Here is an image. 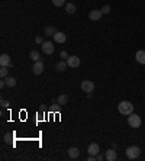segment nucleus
Segmentation results:
<instances>
[{"label": "nucleus", "mask_w": 145, "mask_h": 161, "mask_svg": "<svg viewBox=\"0 0 145 161\" xmlns=\"http://www.w3.org/2000/svg\"><path fill=\"white\" fill-rule=\"evenodd\" d=\"M41 48H42V51H44V54H46V55H51L52 52L55 51L54 42H51V41H45V42H42Z\"/></svg>", "instance_id": "nucleus-4"}, {"label": "nucleus", "mask_w": 145, "mask_h": 161, "mask_svg": "<svg viewBox=\"0 0 145 161\" xmlns=\"http://www.w3.org/2000/svg\"><path fill=\"white\" fill-rule=\"evenodd\" d=\"M7 68L9 67H2L0 68V77H2V78H6V77H7Z\"/></svg>", "instance_id": "nucleus-21"}, {"label": "nucleus", "mask_w": 145, "mask_h": 161, "mask_svg": "<svg viewBox=\"0 0 145 161\" xmlns=\"http://www.w3.org/2000/svg\"><path fill=\"white\" fill-rule=\"evenodd\" d=\"M52 4L57 6V7H61V6L65 4V0H52Z\"/></svg>", "instance_id": "nucleus-22"}, {"label": "nucleus", "mask_w": 145, "mask_h": 161, "mask_svg": "<svg viewBox=\"0 0 145 161\" xmlns=\"http://www.w3.org/2000/svg\"><path fill=\"white\" fill-rule=\"evenodd\" d=\"M135 58H137V63L138 64H144V65H145V51H144V50H139V51H137V54H135Z\"/></svg>", "instance_id": "nucleus-14"}, {"label": "nucleus", "mask_w": 145, "mask_h": 161, "mask_svg": "<svg viewBox=\"0 0 145 161\" xmlns=\"http://www.w3.org/2000/svg\"><path fill=\"white\" fill-rule=\"evenodd\" d=\"M55 34H57V29H55L54 26H46L45 28V35H48V36H54Z\"/></svg>", "instance_id": "nucleus-19"}, {"label": "nucleus", "mask_w": 145, "mask_h": 161, "mask_svg": "<svg viewBox=\"0 0 145 161\" xmlns=\"http://www.w3.org/2000/svg\"><path fill=\"white\" fill-rule=\"evenodd\" d=\"M32 73L35 76H39V74L44 73V63H42L41 59H39V61H35V64H33V67H32Z\"/></svg>", "instance_id": "nucleus-7"}, {"label": "nucleus", "mask_w": 145, "mask_h": 161, "mask_svg": "<svg viewBox=\"0 0 145 161\" xmlns=\"http://www.w3.org/2000/svg\"><path fill=\"white\" fill-rule=\"evenodd\" d=\"M116 157H118V155H116L115 148L108 149V151H106V154H104V158H106L108 161H115V160H116Z\"/></svg>", "instance_id": "nucleus-13"}, {"label": "nucleus", "mask_w": 145, "mask_h": 161, "mask_svg": "<svg viewBox=\"0 0 145 161\" xmlns=\"http://www.w3.org/2000/svg\"><path fill=\"white\" fill-rule=\"evenodd\" d=\"M67 102H68V96H67V94H60V96L57 97V103L60 105V106L67 105Z\"/></svg>", "instance_id": "nucleus-15"}, {"label": "nucleus", "mask_w": 145, "mask_h": 161, "mask_svg": "<svg viewBox=\"0 0 145 161\" xmlns=\"http://www.w3.org/2000/svg\"><path fill=\"white\" fill-rule=\"evenodd\" d=\"M7 106H9L7 100H2V107H7Z\"/></svg>", "instance_id": "nucleus-26"}, {"label": "nucleus", "mask_w": 145, "mask_h": 161, "mask_svg": "<svg viewBox=\"0 0 145 161\" xmlns=\"http://www.w3.org/2000/svg\"><path fill=\"white\" fill-rule=\"evenodd\" d=\"M89 161H96V155H89Z\"/></svg>", "instance_id": "nucleus-28"}, {"label": "nucleus", "mask_w": 145, "mask_h": 161, "mask_svg": "<svg viewBox=\"0 0 145 161\" xmlns=\"http://www.w3.org/2000/svg\"><path fill=\"white\" fill-rule=\"evenodd\" d=\"M60 55H61V58H68V55H67L65 51H61V54H60Z\"/></svg>", "instance_id": "nucleus-27"}, {"label": "nucleus", "mask_w": 145, "mask_h": 161, "mask_svg": "<svg viewBox=\"0 0 145 161\" xmlns=\"http://www.w3.org/2000/svg\"><path fill=\"white\" fill-rule=\"evenodd\" d=\"M126 157L129 158V160H137L139 155H141V149H139V147H137V145H131V147H128L126 148Z\"/></svg>", "instance_id": "nucleus-2"}, {"label": "nucleus", "mask_w": 145, "mask_h": 161, "mask_svg": "<svg viewBox=\"0 0 145 161\" xmlns=\"http://www.w3.org/2000/svg\"><path fill=\"white\" fill-rule=\"evenodd\" d=\"M103 158H104V155H102V154H97V155H96V160H97V161H102V160H103Z\"/></svg>", "instance_id": "nucleus-25"}, {"label": "nucleus", "mask_w": 145, "mask_h": 161, "mask_svg": "<svg viewBox=\"0 0 145 161\" xmlns=\"http://www.w3.org/2000/svg\"><path fill=\"white\" fill-rule=\"evenodd\" d=\"M87 151H89V155H97V154L100 153L99 144H96V142H91V144L87 147Z\"/></svg>", "instance_id": "nucleus-9"}, {"label": "nucleus", "mask_w": 145, "mask_h": 161, "mask_svg": "<svg viewBox=\"0 0 145 161\" xmlns=\"http://www.w3.org/2000/svg\"><path fill=\"white\" fill-rule=\"evenodd\" d=\"M118 110H119L120 115L123 116H129L131 113H133V105L128 100H122V102L118 105Z\"/></svg>", "instance_id": "nucleus-1"}, {"label": "nucleus", "mask_w": 145, "mask_h": 161, "mask_svg": "<svg viewBox=\"0 0 145 161\" xmlns=\"http://www.w3.org/2000/svg\"><path fill=\"white\" fill-rule=\"evenodd\" d=\"M65 12L68 13V15H73V13H75V4L74 3H67L65 4Z\"/></svg>", "instance_id": "nucleus-17"}, {"label": "nucleus", "mask_w": 145, "mask_h": 161, "mask_svg": "<svg viewBox=\"0 0 145 161\" xmlns=\"http://www.w3.org/2000/svg\"><path fill=\"white\" fill-rule=\"evenodd\" d=\"M67 67H68V64H67V61H58L57 63V71H60V73H62V71H65L67 70Z\"/></svg>", "instance_id": "nucleus-16"}, {"label": "nucleus", "mask_w": 145, "mask_h": 161, "mask_svg": "<svg viewBox=\"0 0 145 161\" xmlns=\"http://www.w3.org/2000/svg\"><path fill=\"white\" fill-rule=\"evenodd\" d=\"M67 64H68L70 68H77L80 65V58L77 55H70V57L67 58Z\"/></svg>", "instance_id": "nucleus-6"}, {"label": "nucleus", "mask_w": 145, "mask_h": 161, "mask_svg": "<svg viewBox=\"0 0 145 161\" xmlns=\"http://www.w3.org/2000/svg\"><path fill=\"white\" fill-rule=\"evenodd\" d=\"M52 38H54L55 44H64L67 41V35L62 34V32H57V34H55Z\"/></svg>", "instance_id": "nucleus-10"}, {"label": "nucleus", "mask_w": 145, "mask_h": 161, "mask_svg": "<svg viewBox=\"0 0 145 161\" xmlns=\"http://www.w3.org/2000/svg\"><path fill=\"white\" fill-rule=\"evenodd\" d=\"M29 57H31V59H32V61H39V58H41V55H39V52L35 51V50H33V51H31Z\"/></svg>", "instance_id": "nucleus-20"}, {"label": "nucleus", "mask_w": 145, "mask_h": 161, "mask_svg": "<svg viewBox=\"0 0 145 161\" xmlns=\"http://www.w3.org/2000/svg\"><path fill=\"white\" fill-rule=\"evenodd\" d=\"M141 123H142V121H141V116L139 115H137V113H131L128 116V125L131 128H139L141 126Z\"/></svg>", "instance_id": "nucleus-3"}, {"label": "nucleus", "mask_w": 145, "mask_h": 161, "mask_svg": "<svg viewBox=\"0 0 145 161\" xmlns=\"http://www.w3.org/2000/svg\"><path fill=\"white\" fill-rule=\"evenodd\" d=\"M102 10H91L90 13H89V17H90V21L96 22V21H99L100 17H102Z\"/></svg>", "instance_id": "nucleus-11"}, {"label": "nucleus", "mask_w": 145, "mask_h": 161, "mask_svg": "<svg viewBox=\"0 0 145 161\" xmlns=\"http://www.w3.org/2000/svg\"><path fill=\"white\" fill-rule=\"evenodd\" d=\"M35 42H36V44H42V42H44L42 36H36V38H35Z\"/></svg>", "instance_id": "nucleus-24"}, {"label": "nucleus", "mask_w": 145, "mask_h": 161, "mask_svg": "<svg viewBox=\"0 0 145 161\" xmlns=\"http://www.w3.org/2000/svg\"><path fill=\"white\" fill-rule=\"evenodd\" d=\"M68 157L71 158V160H75V158H79V155H80V151H79V148H75V147H71V148H68Z\"/></svg>", "instance_id": "nucleus-12"}, {"label": "nucleus", "mask_w": 145, "mask_h": 161, "mask_svg": "<svg viewBox=\"0 0 145 161\" xmlns=\"http://www.w3.org/2000/svg\"><path fill=\"white\" fill-rule=\"evenodd\" d=\"M0 65L2 67H12V61H10V57L7 54H2L0 55Z\"/></svg>", "instance_id": "nucleus-8"}, {"label": "nucleus", "mask_w": 145, "mask_h": 161, "mask_svg": "<svg viewBox=\"0 0 145 161\" xmlns=\"http://www.w3.org/2000/svg\"><path fill=\"white\" fill-rule=\"evenodd\" d=\"M4 80H6V86L7 87H15L16 86V78L15 77H6Z\"/></svg>", "instance_id": "nucleus-18"}, {"label": "nucleus", "mask_w": 145, "mask_h": 161, "mask_svg": "<svg viewBox=\"0 0 145 161\" xmlns=\"http://www.w3.org/2000/svg\"><path fill=\"white\" fill-rule=\"evenodd\" d=\"M81 90H83L84 93H87V94H91L93 93V90H94V83L90 81V80L81 81Z\"/></svg>", "instance_id": "nucleus-5"}, {"label": "nucleus", "mask_w": 145, "mask_h": 161, "mask_svg": "<svg viewBox=\"0 0 145 161\" xmlns=\"http://www.w3.org/2000/svg\"><path fill=\"white\" fill-rule=\"evenodd\" d=\"M102 13H103V15H108V13H110V6H109V4H104L103 7H102Z\"/></svg>", "instance_id": "nucleus-23"}]
</instances>
